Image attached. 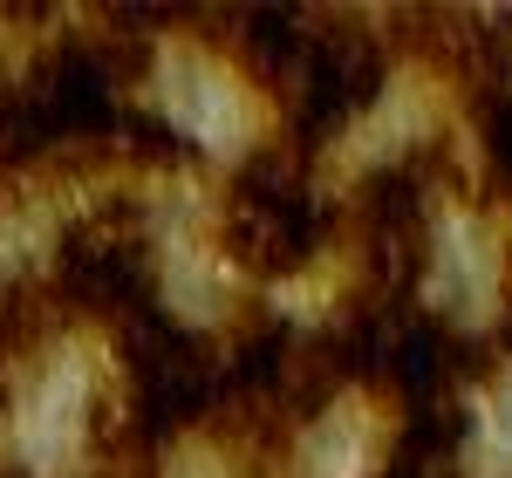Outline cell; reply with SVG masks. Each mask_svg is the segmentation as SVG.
<instances>
[{
	"label": "cell",
	"instance_id": "obj_1",
	"mask_svg": "<svg viewBox=\"0 0 512 478\" xmlns=\"http://www.w3.org/2000/svg\"><path fill=\"white\" fill-rule=\"evenodd\" d=\"M328 226H335V219H328V205L315 199L301 151L253 158L239 171V185L226 192V253L260 280L301 274L321 253Z\"/></svg>",
	"mask_w": 512,
	"mask_h": 478
}]
</instances>
